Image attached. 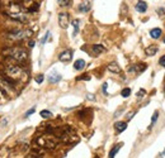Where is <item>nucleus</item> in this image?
Masks as SVG:
<instances>
[{
	"label": "nucleus",
	"mask_w": 165,
	"mask_h": 158,
	"mask_svg": "<svg viewBox=\"0 0 165 158\" xmlns=\"http://www.w3.org/2000/svg\"><path fill=\"white\" fill-rule=\"evenodd\" d=\"M79 10L82 11V13H85V11H89L90 10V4H80Z\"/></svg>",
	"instance_id": "5701e85b"
},
{
	"label": "nucleus",
	"mask_w": 165,
	"mask_h": 158,
	"mask_svg": "<svg viewBox=\"0 0 165 158\" xmlns=\"http://www.w3.org/2000/svg\"><path fill=\"white\" fill-rule=\"evenodd\" d=\"M114 128H116V130L118 131V133H122V131L126 130V128H127V123L126 121H117L116 124H114Z\"/></svg>",
	"instance_id": "4468645a"
},
{
	"label": "nucleus",
	"mask_w": 165,
	"mask_h": 158,
	"mask_svg": "<svg viewBox=\"0 0 165 158\" xmlns=\"http://www.w3.org/2000/svg\"><path fill=\"white\" fill-rule=\"evenodd\" d=\"M78 80H90V76H82V77H78Z\"/></svg>",
	"instance_id": "c756f323"
},
{
	"label": "nucleus",
	"mask_w": 165,
	"mask_h": 158,
	"mask_svg": "<svg viewBox=\"0 0 165 158\" xmlns=\"http://www.w3.org/2000/svg\"><path fill=\"white\" fill-rule=\"evenodd\" d=\"M43 78H45V77H43V75H38L37 77H36V82L37 84H42L43 82Z\"/></svg>",
	"instance_id": "cd10ccee"
},
{
	"label": "nucleus",
	"mask_w": 165,
	"mask_h": 158,
	"mask_svg": "<svg viewBox=\"0 0 165 158\" xmlns=\"http://www.w3.org/2000/svg\"><path fill=\"white\" fill-rule=\"evenodd\" d=\"M133 115H135V113H131V114H128V115H127V119H128V120H131V119L133 118Z\"/></svg>",
	"instance_id": "2f4dec72"
},
{
	"label": "nucleus",
	"mask_w": 165,
	"mask_h": 158,
	"mask_svg": "<svg viewBox=\"0 0 165 158\" xmlns=\"http://www.w3.org/2000/svg\"><path fill=\"white\" fill-rule=\"evenodd\" d=\"M0 95H3V94H1V92H0Z\"/></svg>",
	"instance_id": "e433bc0d"
},
{
	"label": "nucleus",
	"mask_w": 165,
	"mask_h": 158,
	"mask_svg": "<svg viewBox=\"0 0 165 158\" xmlns=\"http://www.w3.org/2000/svg\"><path fill=\"white\" fill-rule=\"evenodd\" d=\"M58 139L57 135H55V133L50 131V133H45V134H41L36 138V144L40 148H46V149H54L57 147Z\"/></svg>",
	"instance_id": "f257e3e1"
},
{
	"label": "nucleus",
	"mask_w": 165,
	"mask_h": 158,
	"mask_svg": "<svg viewBox=\"0 0 165 158\" xmlns=\"http://www.w3.org/2000/svg\"><path fill=\"white\" fill-rule=\"evenodd\" d=\"M34 110H36V109H34V108H32V109H29L28 112L24 114V116H25V118H27V116H29V115H31V114H33V113H34Z\"/></svg>",
	"instance_id": "c85d7f7f"
},
{
	"label": "nucleus",
	"mask_w": 165,
	"mask_h": 158,
	"mask_svg": "<svg viewBox=\"0 0 165 158\" xmlns=\"http://www.w3.org/2000/svg\"><path fill=\"white\" fill-rule=\"evenodd\" d=\"M3 54L11 58V60H14V61H18V62H22V61L27 60V57H28L27 52L23 48H20V47H10V48H7L3 51Z\"/></svg>",
	"instance_id": "7ed1b4c3"
},
{
	"label": "nucleus",
	"mask_w": 165,
	"mask_h": 158,
	"mask_svg": "<svg viewBox=\"0 0 165 158\" xmlns=\"http://www.w3.org/2000/svg\"><path fill=\"white\" fill-rule=\"evenodd\" d=\"M122 145H123L122 143H119V144H117L116 147H114V148H113V149H112V151L109 152V157H111V158H113L114 156H116V154H117V152H118L119 149L122 148Z\"/></svg>",
	"instance_id": "6ab92c4d"
},
{
	"label": "nucleus",
	"mask_w": 165,
	"mask_h": 158,
	"mask_svg": "<svg viewBox=\"0 0 165 158\" xmlns=\"http://www.w3.org/2000/svg\"><path fill=\"white\" fill-rule=\"evenodd\" d=\"M121 95H122L123 98H128V96L131 95V89H128V87L123 89V90H122V92H121Z\"/></svg>",
	"instance_id": "b1692460"
},
{
	"label": "nucleus",
	"mask_w": 165,
	"mask_h": 158,
	"mask_svg": "<svg viewBox=\"0 0 165 158\" xmlns=\"http://www.w3.org/2000/svg\"><path fill=\"white\" fill-rule=\"evenodd\" d=\"M161 33H163V32H161L160 28H154L150 31V37H151L152 39H158V38H160Z\"/></svg>",
	"instance_id": "2eb2a0df"
},
{
	"label": "nucleus",
	"mask_w": 165,
	"mask_h": 158,
	"mask_svg": "<svg viewBox=\"0 0 165 158\" xmlns=\"http://www.w3.org/2000/svg\"><path fill=\"white\" fill-rule=\"evenodd\" d=\"M92 49H93V53L95 54V56H98V54H101V53H103V52L105 51V48L102 44H94Z\"/></svg>",
	"instance_id": "f3484780"
},
{
	"label": "nucleus",
	"mask_w": 165,
	"mask_h": 158,
	"mask_svg": "<svg viewBox=\"0 0 165 158\" xmlns=\"http://www.w3.org/2000/svg\"><path fill=\"white\" fill-rule=\"evenodd\" d=\"M23 7L25 8L27 11H34L38 9V3L36 0H23Z\"/></svg>",
	"instance_id": "6e6552de"
},
{
	"label": "nucleus",
	"mask_w": 165,
	"mask_h": 158,
	"mask_svg": "<svg viewBox=\"0 0 165 158\" xmlns=\"http://www.w3.org/2000/svg\"><path fill=\"white\" fill-rule=\"evenodd\" d=\"M164 154H165V149H164Z\"/></svg>",
	"instance_id": "c9c22d12"
},
{
	"label": "nucleus",
	"mask_w": 165,
	"mask_h": 158,
	"mask_svg": "<svg viewBox=\"0 0 165 158\" xmlns=\"http://www.w3.org/2000/svg\"><path fill=\"white\" fill-rule=\"evenodd\" d=\"M85 66H87V63H85L84 60H78V61H75V63H74V68H75L76 71H81V70H84Z\"/></svg>",
	"instance_id": "ddd939ff"
},
{
	"label": "nucleus",
	"mask_w": 165,
	"mask_h": 158,
	"mask_svg": "<svg viewBox=\"0 0 165 158\" xmlns=\"http://www.w3.org/2000/svg\"><path fill=\"white\" fill-rule=\"evenodd\" d=\"M158 116H159V112H155L154 115H152V118H151V125H150V129H151L152 125H154L156 123V120H158Z\"/></svg>",
	"instance_id": "393cba45"
},
{
	"label": "nucleus",
	"mask_w": 165,
	"mask_h": 158,
	"mask_svg": "<svg viewBox=\"0 0 165 158\" xmlns=\"http://www.w3.org/2000/svg\"><path fill=\"white\" fill-rule=\"evenodd\" d=\"M70 23V15L67 13H60L58 14V24L62 29H66Z\"/></svg>",
	"instance_id": "0eeeda50"
},
{
	"label": "nucleus",
	"mask_w": 165,
	"mask_h": 158,
	"mask_svg": "<svg viewBox=\"0 0 165 158\" xmlns=\"http://www.w3.org/2000/svg\"><path fill=\"white\" fill-rule=\"evenodd\" d=\"M158 51H159V48L156 46H150L145 49V53H146V56H154V54L158 53Z\"/></svg>",
	"instance_id": "dca6fc26"
},
{
	"label": "nucleus",
	"mask_w": 165,
	"mask_h": 158,
	"mask_svg": "<svg viewBox=\"0 0 165 158\" xmlns=\"http://www.w3.org/2000/svg\"><path fill=\"white\" fill-rule=\"evenodd\" d=\"M164 44H165V37H164Z\"/></svg>",
	"instance_id": "f704fd0d"
},
{
	"label": "nucleus",
	"mask_w": 165,
	"mask_h": 158,
	"mask_svg": "<svg viewBox=\"0 0 165 158\" xmlns=\"http://www.w3.org/2000/svg\"><path fill=\"white\" fill-rule=\"evenodd\" d=\"M159 65H160L161 67H165V54H163V56L160 57V60H159Z\"/></svg>",
	"instance_id": "bb28decb"
},
{
	"label": "nucleus",
	"mask_w": 165,
	"mask_h": 158,
	"mask_svg": "<svg viewBox=\"0 0 165 158\" xmlns=\"http://www.w3.org/2000/svg\"><path fill=\"white\" fill-rule=\"evenodd\" d=\"M60 7H70L72 3V0H57Z\"/></svg>",
	"instance_id": "412c9836"
},
{
	"label": "nucleus",
	"mask_w": 165,
	"mask_h": 158,
	"mask_svg": "<svg viewBox=\"0 0 165 158\" xmlns=\"http://www.w3.org/2000/svg\"><path fill=\"white\" fill-rule=\"evenodd\" d=\"M79 24H80V20L79 19H75L72 22V25H74V36H76L79 32Z\"/></svg>",
	"instance_id": "aec40b11"
},
{
	"label": "nucleus",
	"mask_w": 165,
	"mask_h": 158,
	"mask_svg": "<svg viewBox=\"0 0 165 158\" xmlns=\"http://www.w3.org/2000/svg\"><path fill=\"white\" fill-rule=\"evenodd\" d=\"M58 60H60L61 62H70V61L72 60V51L66 49V51L61 52V53L58 54Z\"/></svg>",
	"instance_id": "1a4fd4ad"
},
{
	"label": "nucleus",
	"mask_w": 165,
	"mask_h": 158,
	"mask_svg": "<svg viewBox=\"0 0 165 158\" xmlns=\"http://www.w3.org/2000/svg\"><path fill=\"white\" fill-rule=\"evenodd\" d=\"M145 94H146V91H145V90H144V89H141L140 91L137 92V98H138V99H142L144 96H145Z\"/></svg>",
	"instance_id": "a878e982"
},
{
	"label": "nucleus",
	"mask_w": 165,
	"mask_h": 158,
	"mask_svg": "<svg viewBox=\"0 0 165 158\" xmlns=\"http://www.w3.org/2000/svg\"><path fill=\"white\" fill-rule=\"evenodd\" d=\"M135 8H136V10L138 13H145L147 10V4L145 1H142V0H140V1H137V4L135 5Z\"/></svg>",
	"instance_id": "9b49d317"
},
{
	"label": "nucleus",
	"mask_w": 165,
	"mask_h": 158,
	"mask_svg": "<svg viewBox=\"0 0 165 158\" xmlns=\"http://www.w3.org/2000/svg\"><path fill=\"white\" fill-rule=\"evenodd\" d=\"M88 99H90V100H94V96H92V94H88Z\"/></svg>",
	"instance_id": "72a5a7b5"
},
{
	"label": "nucleus",
	"mask_w": 165,
	"mask_h": 158,
	"mask_svg": "<svg viewBox=\"0 0 165 158\" xmlns=\"http://www.w3.org/2000/svg\"><path fill=\"white\" fill-rule=\"evenodd\" d=\"M15 82L14 81H11L10 78L8 77H0V92L3 94V95H15Z\"/></svg>",
	"instance_id": "39448f33"
},
{
	"label": "nucleus",
	"mask_w": 165,
	"mask_h": 158,
	"mask_svg": "<svg viewBox=\"0 0 165 158\" xmlns=\"http://www.w3.org/2000/svg\"><path fill=\"white\" fill-rule=\"evenodd\" d=\"M107 68H108V71H109V72H113V74H119V72H121V67L117 65L116 62L109 63V65L107 66Z\"/></svg>",
	"instance_id": "f8f14e48"
},
{
	"label": "nucleus",
	"mask_w": 165,
	"mask_h": 158,
	"mask_svg": "<svg viewBox=\"0 0 165 158\" xmlns=\"http://www.w3.org/2000/svg\"><path fill=\"white\" fill-rule=\"evenodd\" d=\"M34 44H36V43H34L33 40H31V42H29V47H31V48H32V47H34Z\"/></svg>",
	"instance_id": "473e14b6"
},
{
	"label": "nucleus",
	"mask_w": 165,
	"mask_h": 158,
	"mask_svg": "<svg viewBox=\"0 0 165 158\" xmlns=\"http://www.w3.org/2000/svg\"><path fill=\"white\" fill-rule=\"evenodd\" d=\"M107 86H108V84H103V91H104L105 95H107Z\"/></svg>",
	"instance_id": "7c9ffc66"
},
{
	"label": "nucleus",
	"mask_w": 165,
	"mask_h": 158,
	"mask_svg": "<svg viewBox=\"0 0 165 158\" xmlns=\"http://www.w3.org/2000/svg\"><path fill=\"white\" fill-rule=\"evenodd\" d=\"M32 36V32L28 29H18V31H13L10 33H8V38L11 40H23V39H28Z\"/></svg>",
	"instance_id": "423d86ee"
},
{
	"label": "nucleus",
	"mask_w": 165,
	"mask_h": 158,
	"mask_svg": "<svg viewBox=\"0 0 165 158\" xmlns=\"http://www.w3.org/2000/svg\"><path fill=\"white\" fill-rule=\"evenodd\" d=\"M60 80H61V75L60 74H52V75H50V77H48V82L50 84H56V82H58Z\"/></svg>",
	"instance_id": "a211bd4d"
},
{
	"label": "nucleus",
	"mask_w": 165,
	"mask_h": 158,
	"mask_svg": "<svg viewBox=\"0 0 165 158\" xmlns=\"http://www.w3.org/2000/svg\"><path fill=\"white\" fill-rule=\"evenodd\" d=\"M7 14L10 17L11 19L14 20H18V22H27V15H25V13L22 10V8L19 7L18 4H10L7 7Z\"/></svg>",
	"instance_id": "20e7f679"
},
{
	"label": "nucleus",
	"mask_w": 165,
	"mask_h": 158,
	"mask_svg": "<svg viewBox=\"0 0 165 158\" xmlns=\"http://www.w3.org/2000/svg\"><path fill=\"white\" fill-rule=\"evenodd\" d=\"M40 115L42 116V118H45V119H48V118H51V116H52V113L48 112V110H42V112L40 113Z\"/></svg>",
	"instance_id": "4be33fe9"
},
{
	"label": "nucleus",
	"mask_w": 165,
	"mask_h": 158,
	"mask_svg": "<svg viewBox=\"0 0 165 158\" xmlns=\"http://www.w3.org/2000/svg\"><path fill=\"white\" fill-rule=\"evenodd\" d=\"M146 70L145 63H138V65H133L131 67H128V72L129 74H137V72H142Z\"/></svg>",
	"instance_id": "9d476101"
},
{
	"label": "nucleus",
	"mask_w": 165,
	"mask_h": 158,
	"mask_svg": "<svg viewBox=\"0 0 165 158\" xmlns=\"http://www.w3.org/2000/svg\"><path fill=\"white\" fill-rule=\"evenodd\" d=\"M5 77L10 78L14 82H25L28 78V74L17 65H10L5 68Z\"/></svg>",
	"instance_id": "f03ea898"
}]
</instances>
